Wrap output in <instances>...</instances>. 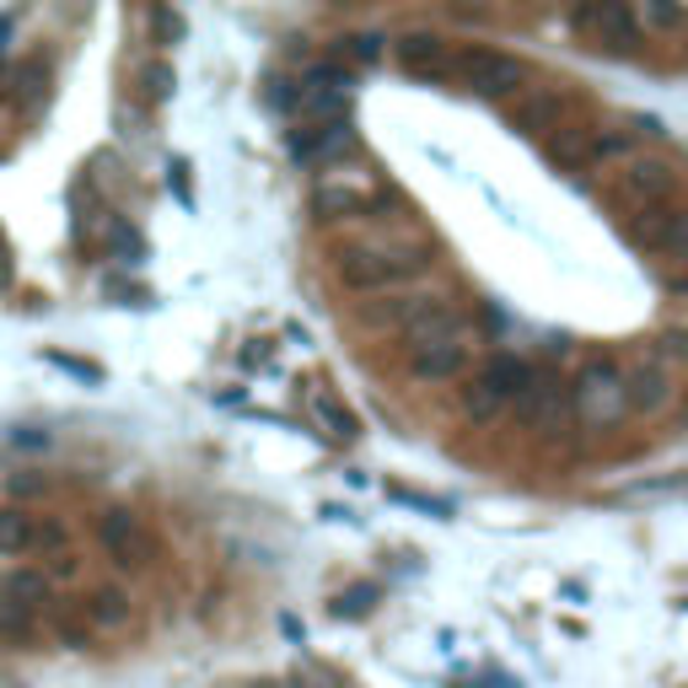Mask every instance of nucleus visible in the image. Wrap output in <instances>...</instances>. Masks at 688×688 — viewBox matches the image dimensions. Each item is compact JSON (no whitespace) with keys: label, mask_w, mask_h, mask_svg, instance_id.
Here are the masks:
<instances>
[{"label":"nucleus","mask_w":688,"mask_h":688,"mask_svg":"<svg viewBox=\"0 0 688 688\" xmlns=\"http://www.w3.org/2000/svg\"><path fill=\"white\" fill-rule=\"evenodd\" d=\"M446 307H457L452 296H442V290H393L388 301H371L361 318L366 328H399V334H414V328H425L431 318H442Z\"/></svg>","instance_id":"10"},{"label":"nucleus","mask_w":688,"mask_h":688,"mask_svg":"<svg viewBox=\"0 0 688 688\" xmlns=\"http://www.w3.org/2000/svg\"><path fill=\"white\" fill-rule=\"evenodd\" d=\"M624 237L641 247V253H661V258H678L688 264V210L684 204H656V210H641Z\"/></svg>","instance_id":"8"},{"label":"nucleus","mask_w":688,"mask_h":688,"mask_svg":"<svg viewBox=\"0 0 688 688\" xmlns=\"http://www.w3.org/2000/svg\"><path fill=\"white\" fill-rule=\"evenodd\" d=\"M345 43H350L356 60H377V54H382V39H377V33H356V39H345Z\"/></svg>","instance_id":"26"},{"label":"nucleus","mask_w":688,"mask_h":688,"mask_svg":"<svg viewBox=\"0 0 688 688\" xmlns=\"http://www.w3.org/2000/svg\"><path fill=\"white\" fill-rule=\"evenodd\" d=\"M570 409H575V420H581V425H592V431L618 425V420L629 414L618 366H613V361H586V366H581V371H575V382H570Z\"/></svg>","instance_id":"4"},{"label":"nucleus","mask_w":688,"mask_h":688,"mask_svg":"<svg viewBox=\"0 0 688 688\" xmlns=\"http://www.w3.org/2000/svg\"><path fill=\"white\" fill-rule=\"evenodd\" d=\"M592 49H607V54H635L646 33H641V22H635V11L629 6H618V0H603V6H581L575 17H570Z\"/></svg>","instance_id":"9"},{"label":"nucleus","mask_w":688,"mask_h":688,"mask_svg":"<svg viewBox=\"0 0 688 688\" xmlns=\"http://www.w3.org/2000/svg\"><path fill=\"white\" fill-rule=\"evenodd\" d=\"M618 377H624V404H629V414H661V409L673 404V371L656 361V356H635L629 366H618Z\"/></svg>","instance_id":"12"},{"label":"nucleus","mask_w":688,"mask_h":688,"mask_svg":"<svg viewBox=\"0 0 688 688\" xmlns=\"http://www.w3.org/2000/svg\"><path fill=\"white\" fill-rule=\"evenodd\" d=\"M565 382L554 377V371H527V382L517 388V399H511V414L522 420V425H532V431H543V425H554L560 420V409H565V393H560Z\"/></svg>","instance_id":"13"},{"label":"nucleus","mask_w":688,"mask_h":688,"mask_svg":"<svg viewBox=\"0 0 688 688\" xmlns=\"http://www.w3.org/2000/svg\"><path fill=\"white\" fill-rule=\"evenodd\" d=\"M673 189H678V172L673 162H661V157H629V162H618L613 172V183H607V194L624 204V210H656V204H673Z\"/></svg>","instance_id":"6"},{"label":"nucleus","mask_w":688,"mask_h":688,"mask_svg":"<svg viewBox=\"0 0 688 688\" xmlns=\"http://www.w3.org/2000/svg\"><path fill=\"white\" fill-rule=\"evenodd\" d=\"M313 420L324 425L328 442H356V436H361V420H356V409L345 404V399H334L328 388H318V393H313Z\"/></svg>","instance_id":"19"},{"label":"nucleus","mask_w":688,"mask_h":688,"mask_svg":"<svg viewBox=\"0 0 688 688\" xmlns=\"http://www.w3.org/2000/svg\"><path fill=\"white\" fill-rule=\"evenodd\" d=\"M436 264V253L425 243H404V237H371V243L345 247L334 258V275L345 290L356 296H388V290H404L414 285L425 269Z\"/></svg>","instance_id":"1"},{"label":"nucleus","mask_w":688,"mask_h":688,"mask_svg":"<svg viewBox=\"0 0 688 688\" xmlns=\"http://www.w3.org/2000/svg\"><path fill=\"white\" fill-rule=\"evenodd\" d=\"M592 135H597V124L586 119H565L549 140H543V151H549V162L565 167V172H575V167H586V157H592Z\"/></svg>","instance_id":"17"},{"label":"nucleus","mask_w":688,"mask_h":688,"mask_svg":"<svg viewBox=\"0 0 688 688\" xmlns=\"http://www.w3.org/2000/svg\"><path fill=\"white\" fill-rule=\"evenodd\" d=\"M452 76L468 86V92H479V97H517L527 71L517 54H500L489 43H463L452 54Z\"/></svg>","instance_id":"5"},{"label":"nucleus","mask_w":688,"mask_h":688,"mask_svg":"<svg viewBox=\"0 0 688 688\" xmlns=\"http://www.w3.org/2000/svg\"><path fill=\"white\" fill-rule=\"evenodd\" d=\"M629 157H635V135H629V129H607V124H597L586 167H618V162H629Z\"/></svg>","instance_id":"21"},{"label":"nucleus","mask_w":688,"mask_h":688,"mask_svg":"<svg viewBox=\"0 0 688 688\" xmlns=\"http://www.w3.org/2000/svg\"><path fill=\"white\" fill-rule=\"evenodd\" d=\"M28 549H39V517L0 511V554H28Z\"/></svg>","instance_id":"22"},{"label":"nucleus","mask_w":688,"mask_h":688,"mask_svg":"<svg viewBox=\"0 0 688 688\" xmlns=\"http://www.w3.org/2000/svg\"><path fill=\"white\" fill-rule=\"evenodd\" d=\"M157 28H162L167 39H178V33H183V22H178L172 11H157Z\"/></svg>","instance_id":"28"},{"label":"nucleus","mask_w":688,"mask_h":688,"mask_svg":"<svg viewBox=\"0 0 688 688\" xmlns=\"http://www.w3.org/2000/svg\"><path fill=\"white\" fill-rule=\"evenodd\" d=\"M474 361V328L457 307L409 334V377L414 382H457Z\"/></svg>","instance_id":"2"},{"label":"nucleus","mask_w":688,"mask_h":688,"mask_svg":"<svg viewBox=\"0 0 688 688\" xmlns=\"http://www.w3.org/2000/svg\"><path fill=\"white\" fill-rule=\"evenodd\" d=\"M146 92L162 103V97H172V71L167 65H146Z\"/></svg>","instance_id":"25"},{"label":"nucleus","mask_w":688,"mask_h":688,"mask_svg":"<svg viewBox=\"0 0 688 688\" xmlns=\"http://www.w3.org/2000/svg\"><path fill=\"white\" fill-rule=\"evenodd\" d=\"M673 290H678V296H688V275H684V281H673Z\"/></svg>","instance_id":"29"},{"label":"nucleus","mask_w":688,"mask_h":688,"mask_svg":"<svg viewBox=\"0 0 688 688\" xmlns=\"http://www.w3.org/2000/svg\"><path fill=\"white\" fill-rule=\"evenodd\" d=\"M43 597H49V575H39V570H17L11 581H6V603L11 607H39Z\"/></svg>","instance_id":"23"},{"label":"nucleus","mask_w":688,"mask_h":688,"mask_svg":"<svg viewBox=\"0 0 688 688\" xmlns=\"http://www.w3.org/2000/svg\"><path fill=\"white\" fill-rule=\"evenodd\" d=\"M641 33H673V39H688V6H667V0H646L635 11Z\"/></svg>","instance_id":"20"},{"label":"nucleus","mask_w":688,"mask_h":688,"mask_svg":"<svg viewBox=\"0 0 688 688\" xmlns=\"http://www.w3.org/2000/svg\"><path fill=\"white\" fill-rule=\"evenodd\" d=\"M366 607H371V586H356L350 597H339V603H334V613H366Z\"/></svg>","instance_id":"27"},{"label":"nucleus","mask_w":688,"mask_h":688,"mask_svg":"<svg viewBox=\"0 0 688 688\" xmlns=\"http://www.w3.org/2000/svg\"><path fill=\"white\" fill-rule=\"evenodd\" d=\"M570 114V97L560 86H522L517 97H511V108H506V124L517 129V135H538V140H549Z\"/></svg>","instance_id":"11"},{"label":"nucleus","mask_w":688,"mask_h":688,"mask_svg":"<svg viewBox=\"0 0 688 688\" xmlns=\"http://www.w3.org/2000/svg\"><path fill=\"white\" fill-rule=\"evenodd\" d=\"M393 60L404 65L409 76L431 82V76H446V71H452V43L436 39V33H404V39L393 43Z\"/></svg>","instance_id":"15"},{"label":"nucleus","mask_w":688,"mask_h":688,"mask_svg":"<svg viewBox=\"0 0 688 688\" xmlns=\"http://www.w3.org/2000/svg\"><path fill=\"white\" fill-rule=\"evenodd\" d=\"M382 204V183L371 178V172H345V167H334L318 178V189H313V215L318 221H356V215H371Z\"/></svg>","instance_id":"7"},{"label":"nucleus","mask_w":688,"mask_h":688,"mask_svg":"<svg viewBox=\"0 0 688 688\" xmlns=\"http://www.w3.org/2000/svg\"><path fill=\"white\" fill-rule=\"evenodd\" d=\"M129 613H135V607H129V592H124V586H97L82 603L86 629H124Z\"/></svg>","instance_id":"18"},{"label":"nucleus","mask_w":688,"mask_h":688,"mask_svg":"<svg viewBox=\"0 0 688 688\" xmlns=\"http://www.w3.org/2000/svg\"><path fill=\"white\" fill-rule=\"evenodd\" d=\"M527 371L532 366L517 361V356H489L485 371L457 393V409H463V420H474V425H495L506 409H511V399H517V388L527 382Z\"/></svg>","instance_id":"3"},{"label":"nucleus","mask_w":688,"mask_h":688,"mask_svg":"<svg viewBox=\"0 0 688 688\" xmlns=\"http://www.w3.org/2000/svg\"><path fill=\"white\" fill-rule=\"evenodd\" d=\"M356 146V129L350 119H334V124H307V129H296L290 135V157L301 167H324L334 157H345Z\"/></svg>","instance_id":"14"},{"label":"nucleus","mask_w":688,"mask_h":688,"mask_svg":"<svg viewBox=\"0 0 688 688\" xmlns=\"http://www.w3.org/2000/svg\"><path fill=\"white\" fill-rule=\"evenodd\" d=\"M97 532H103L108 554H114V560H119L124 570L146 565V532H140V517H135V511H124V506H114V511H103V522H97Z\"/></svg>","instance_id":"16"},{"label":"nucleus","mask_w":688,"mask_h":688,"mask_svg":"<svg viewBox=\"0 0 688 688\" xmlns=\"http://www.w3.org/2000/svg\"><path fill=\"white\" fill-rule=\"evenodd\" d=\"M650 356L667 366V371H673V366H688V324H667V328H661V334L650 339Z\"/></svg>","instance_id":"24"}]
</instances>
